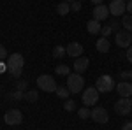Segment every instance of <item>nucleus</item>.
<instances>
[{
    "mask_svg": "<svg viewBox=\"0 0 132 130\" xmlns=\"http://www.w3.org/2000/svg\"><path fill=\"white\" fill-rule=\"evenodd\" d=\"M23 65H25V58L21 56L20 53H12L9 55V60H7V70L12 77H21V72H23Z\"/></svg>",
    "mask_w": 132,
    "mask_h": 130,
    "instance_id": "f257e3e1",
    "label": "nucleus"
},
{
    "mask_svg": "<svg viewBox=\"0 0 132 130\" xmlns=\"http://www.w3.org/2000/svg\"><path fill=\"white\" fill-rule=\"evenodd\" d=\"M85 86V79L81 77V74L74 72V74H69L67 76V88L71 93H79Z\"/></svg>",
    "mask_w": 132,
    "mask_h": 130,
    "instance_id": "f03ea898",
    "label": "nucleus"
},
{
    "mask_svg": "<svg viewBox=\"0 0 132 130\" xmlns=\"http://www.w3.org/2000/svg\"><path fill=\"white\" fill-rule=\"evenodd\" d=\"M114 79H113L111 76H108V74H104V76H101L99 79H97V83H95V88L99 90V93H108V91L114 90Z\"/></svg>",
    "mask_w": 132,
    "mask_h": 130,
    "instance_id": "7ed1b4c3",
    "label": "nucleus"
},
{
    "mask_svg": "<svg viewBox=\"0 0 132 130\" xmlns=\"http://www.w3.org/2000/svg\"><path fill=\"white\" fill-rule=\"evenodd\" d=\"M37 86L41 88L42 91H48V93H51V91H56V81L53 79L51 76H48V74H42V76H39L37 77Z\"/></svg>",
    "mask_w": 132,
    "mask_h": 130,
    "instance_id": "20e7f679",
    "label": "nucleus"
},
{
    "mask_svg": "<svg viewBox=\"0 0 132 130\" xmlns=\"http://www.w3.org/2000/svg\"><path fill=\"white\" fill-rule=\"evenodd\" d=\"M114 111H116V114L127 116V114L132 111V100L129 99V97H122L120 100H116V104H114Z\"/></svg>",
    "mask_w": 132,
    "mask_h": 130,
    "instance_id": "39448f33",
    "label": "nucleus"
},
{
    "mask_svg": "<svg viewBox=\"0 0 132 130\" xmlns=\"http://www.w3.org/2000/svg\"><path fill=\"white\" fill-rule=\"evenodd\" d=\"M4 121L7 123V125H20L21 121H23V114H21L20 109H9L5 114H4Z\"/></svg>",
    "mask_w": 132,
    "mask_h": 130,
    "instance_id": "423d86ee",
    "label": "nucleus"
},
{
    "mask_svg": "<svg viewBox=\"0 0 132 130\" xmlns=\"http://www.w3.org/2000/svg\"><path fill=\"white\" fill-rule=\"evenodd\" d=\"M114 42L118 48H129L132 44V33L127 30L123 32H116V37H114Z\"/></svg>",
    "mask_w": 132,
    "mask_h": 130,
    "instance_id": "0eeeda50",
    "label": "nucleus"
},
{
    "mask_svg": "<svg viewBox=\"0 0 132 130\" xmlns=\"http://www.w3.org/2000/svg\"><path fill=\"white\" fill-rule=\"evenodd\" d=\"M97 100H99V90L97 88L90 86L83 91V104L85 106H93V104H97Z\"/></svg>",
    "mask_w": 132,
    "mask_h": 130,
    "instance_id": "6e6552de",
    "label": "nucleus"
},
{
    "mask_svg": "<svg viewBox=\"0 0 132 130\" xmlns=\"http://www.w3.org/2000/svg\"><path fill=\"white\" fill-rule=\"evenodd\" d=\"M108 7H109V14H113V16L118 18V16H123V12L127 11V4H125L123 0H113Z\"/></svg>",
    "mask_w": 132,
    "mask_h": 130,
    "instance_id": "1a4fd4ad",
    "label": "nucleus"
},
{
    "mask_svg": "<svg viewBox=\"0 0 132 130\" xmlns=\"http://www.w3.org/2000/svg\"><path fill=\"white\" fill-rule=\"evenodd\" d=\"M90 118L93 121H97V123H108L109 114H108V111L104 109V107H95V109H92V116Z\"/></svg>",
    "mask_w": 132,
    "mask_h": 130,
    "instance_id": "9d476101",
    "label": "nucleus"
},
{
    "mask_svg": "<svg viewBox=\"0 0 132 130\" xmlns=\"http://www.w3.org/2000/svg\"><path fill=\"white\" fill-rule=\"evenodd\" d=\"M108 16H109V7H106V5H102V4H99V5L93 7V20L104 21Z\"/></svg>",
    "mask_w": 132,
    "mask_h": 130,
    "instance_id": "9b49d317",
    "label": "nucleus"
},
{
    "mask_svg": "<svg viewBox=\"0 0 132 130\" xmlns=\"http://www.w3.org/2000/svg\"><path fill=\"white\" fill-rule=\"evenodd\" d=\"M65 49H67V55H69V56H72V58H79V56L83 55V51H85L79 42H71Z\"/></svg>",
    "mask_w": 132,
    "mask_h": 130,
    "instance_id": "f8f14e48",
    "label": "nucleus"
},
{
    "mask_svg": "<svg viewBox=\"0 0 132 130\" xmlns=\"http://www.w3.org/2000/svg\"><path fill=\"white\" fill-rule=\"evenodd\" d=\"M114 88H116V91L120 93V97H132V83L122 81V83H118Z\"/></svg>",
    "mask_w": 132,
    "mask_h": 130,
    "instance_id": "ddd939ff",
    "label": "nucleus"
},
{
    "mask_svg": "<svg viewBox=\"0 0 132 130\" xmlns=\"http://www.w3.org/2000/svg\"><path fill=\"white\" fill-rule=\"evenodd\" d=\"M88 63H90V60H88V58H85V56L76 58V62H74V72H78V74L85 72V70L88 69Z\"/></svg>",
    "mask_w": 132,
    "mask_h": 130,
    "instance_id": "4468645a",
    "label": "nucleus"
},
{
    "mask_svg": "<svg viewBox=\"0 0 132 130\" xmlns=\"http://www.w3.org/2000/svg\"><path fill=\"white\" fill-rule=\"evenodd\" d=\"M101 23H99V21L97 20H90L88 21V23H86V30L90 32V33H93V35H95V33H101Z\"/></svg>",
    "mask_w": 132,
    "mask_h": 130,
    "instance_id": "2eb2a0df",
    "label": "nucleus"
},
{
    "mask_svg": "<svg viewBox=\"0 0 132 130\" xmlns=\"http://www.w3.org/2000/svg\"><path fill=\"white\" fill-rule=\"evenodd\" d=\"M97 51H101V53H108L109 48H111V44H109V40L106 39V37H101V39L97 40Z\"/></svg>",
    "mask_w": 132,
    "mask_h": 130,
    "instance_id": "dca6fc26",
    "label": "nucleus"
},
{
    "mask_svg": "<svg viewBox=\"0 0 132 130\" xmlns=\"http://www.w3.org/2000/svg\"><path fill=\"white\" fill-rule=\"evenodd\" d=\"M69 11H71V4H67V2H60V4L56 5V12H58L60 16H65Z\"/></svg>",
    "mask_w": 132,
    "mask_h": 130,
    "instance_id": "f3484780",
    "label": "nucleus"
},
{
    "mask_svg": "<svg viewBox=\"0 0 132 130\" xmlns=\"http://www.w3.org/2000/svg\"><path fill=\"white\" fill-rule=\"evenodd\" d=\"M65 55H67V49L63 46H55V49H53V56L55 58H63Z\"/></svg>",
    "mask_w": 132,
    "mask_h": 130,
    "instance_id": "a211bd4d",
    "label": "nucleus"
},
{
    "mask_svg": "<svg viewBox=\"0 0 132 130\" xmlns=\"http://www.w3.org/2000/svg\"><path fill=\"white\" fill-rule=\"evenodd\" d=\"M122 25L125 27V30H127V32H132V14H127V16H123Z\"/></svg>",
    "mask_w": 132,
    "mask_h": 130,
    "instance_id": "6ab92c4d",
    "label": "nucleus"
},
{
    "mask_svg": "<svg viewBox=\"0 0 132 130\" xmlns=\"http://www.w3.org/2000/svg\"><path fill=\"white\" fill-rule=\"evenodd\" d=\"M78 116H79L81 120H88V118L92 116V111L88 109V107H81V109L78 111Z\"/></svg>",
    "mask_w": 132,
    "mask_h": 130,
    "instance_id": "aec40b11",
    "label": "nucleus"
},
{
    "mask_svg": "<svg viewBox=\"0 0 132 130\" xmlns=\"http://www.w3.org/2000/svg\"><path fill=\"white\" fill-rule=\"evenodd\" d=\"M56 74H58V76H69L71 70H69L67 65H56Z\"/></svg>",
    "mask_w": 132,
    "mask_h": 130,
    "instance_id": "412c9836",
    "label": "nucleus"
},
{
    "mask_svg": "<svg viewBox=\"0 0 132 130\" xmlns=\"http://www.w3.org/2000/svg\"><path fill=\"white\" fill-rule=\"evenodd\" d=\"M69 93H71L69 88H63V86H58V88H56V95H58L60 99H67V97H69Z\"/></svg>",
    "mask_w": 132,
    "mask_h": 130,
    "instance_id": "4be33fe9",
    "label": "nucleus"
},
{
    "mask_svg": "<svg viewBox=\"0 0 132 130\" xmlns=\"http://www.w3.org/2000/svg\"><path fill=\"white\" fill-rule=\"evenodd\" d=\"M25 99L28 100V102H35V100L39 99V93L37 91H27L25 93Z\"/></svg>",
    "mask_w": 132,
    "mask_h": 130,
    "instance_id": "5701e85b",
    "label": "nucleus"
},
{
    "mask_svg": "<svg viewBox=\"0 0 132 130\" xmlns=\"http://www.w3.org/2000/svg\"><path fill=\"white\" fill-rule=\"evenodd\" d=\"M63 107H65V111H69V112H71V111H74V109H76V102L69 99L67 102H65V106H63Z\"/></svg>",
    "mask_w": 132,
    "mask_h": 130,
    "instance_id": "b1692460",
    "label": "nucleus"
},
{
    "mask_svg": "<svg viewBox=\"0 0 132 130\" xmlns=\"http://www.w3.org/2000/svg\"><path fill=\"white\" fill-rule=\"evenodd\" d=\"M111 32L113 30H111V27H109V25H104V27L101 28V35H102V37H108Z\"/></svg>",
    "mask_w": 132,
    "mask_h": 130,
    "instance_id": "393cba45",
    "label": "nucleus"
},
{
    "mask_svg": "<svg viewBox=\"0 0 132 130\" xmlns=\"http://www.w3.org/2000/svg\"><path fill=\"white\" fill-rule=\"evenodd\" d=\"M27 86H28V83H27V81H18V83H16V88H18L20 91L27 90Z\"/></svg>",
    "mask_w": 132,
    "mask_h": 130,
    "instance_id": "a878e982",
    "label": "nucleus"
},
{
    "mask_svg": "<svg viewBox=\"0 0 132 130\" xmlns=\"http://www.w3.org/2000/svg\"><path fill=\"white\" fill-rule=\"evenodd\" d=\"M79 9H81V2H79V0H76V2H72V4H71V11L78 12Z\"/></svg>",
    "mask_w": 132,
    "mask_h": 130,
    "instance_id": "bb28decb",
    "label": "nucleus"
},
{
    "mask_svg": "<svg viewBox=\"0 0 132 130\" xmlns=\"http://www.w3.org/2000/svg\"><path fill=\"white\" fill-rule=\"evenodd\" d=\"M11 99H14V100H18V99H25V93L18 90V91H14V93L11 95Z\"/></svg>",
    "mask_w": 132,
    "mask_h": 130,
    "instance_id": "cd10ccee",
    "label": "nucleus"
},
{
    "mask_svg": "<svg viewBox=\"0 0 132 130\" xmlns=\"http://www.w3.org/2000/svg\"><path fill=\"white\" fill-rule=\"evenodd\" d=\"M5 55H7V51H5V48H4V46L0 44V62L5 58Z\"/></svg>",
    "mask_w": 132,
    "mask_h": 130,
    "instance_id": "c85d7f7f",
    "label": "nucleus"
},
{
    "mask_svg": "<svg viewBox=\"0 0 132 130\" xmlns=\"http://www.w3.org/2000/svg\"><path fill=\"white\" fill-rule=\"evenodd\" d=\"M125 56H127V60H129V62H132V46L127 48V55H125Z\"/></svg>",
    "mask_w": 132,
    "mask_h": 130,
    "instance_id": "c756f323",
    "label": "nucleus"
},
{
    "mask_svg": "<svg viewBox=\"0 0 132 130\" xmlns=\"http://www.w3.org/2000/svg\"><path fill=\"white\" fill-rule=\"evenodd\" d=\"M109 27H111L113 32H118V21H111V23H109Z\"/></svg>",
    "mask_w": 132,
    "mask_h": 130,
    "instance_id": "7c9ffc66",
    "label": "nucleus"
},
{
    "mask_svg": "<svg viewBox=\"0 0 132 130\" xmlns=\"http://www.w3.org/2000/svg\"><path fill=\"white\" fill-rule=\"evenodd\" d=\"M122 130H132V121H127V123H123Z\"/></svg>",
    "mask_w": 132,
    "mask_h": 130,
    "instance_id": "2f4dec72",
    "label": "nucleus"
},
{
    "mask_svg": "<svg viewBox=\"0 0 132 130\" xmlns=\"http://www.w3.org/2000/svg\"><path fill=\"white\" fill-rule=\"evenodd\" d=\"M127 11L132 14V0H129V2H127Z\"/></svg>",
    "mask_w": 132,
    "mask_h": 130,
    "instance_id": "473e14b6",
    "label": "nucleus"
},
{
    "mask_svg": "<svg viewBox=\"0 0 132 130\" xmlns=\"http://www.w3.org/2000/svg\"><path fill=\"white\" fill-rule=\"evenodd\" d=\"M4 70H5V63H2V62H0V72H4Z\"/></svg>",
    "mask_w": 132,
    "mask_h": 130,
    "instance_id": "72a5a7b5",
    "label": "nucleus"
},
{
    "mask_svg": "<svg viewBox=\"0 0 132 130\" xmlns=\"http://www.w3.org/2000/svg\"><path fill=\"white\" fill-rule=\"evenodd\" d=\"M92 2H93V4H95V5H99V4H102V2H104V0H92Z\"/></svg>",
    "mask_w": 132,
    "mask_h": 130,
    "instance_id": "f704fd0d",
    "label": "nucleus"
},
{
    "mask_svg": "<svg viewBox=\"0 0 132 130\" xmlns=\"http://www.w3.org/2000/svg\"><path fill=\"white\" fill-rule=\"evenodd\" d=\"M63 2H67V4H72V2H76V0H63Z\"/></svg>",
    "mask_w": 132,
    "mask_h": 130,
    "instance_id": "c9c22d12",
    "label": "nucleus"
},
{
    "mask_svg": "<svg viewBox=\"0 0 132 130\" xmlns=\"http://www.w3.org/2000/svg\"><path fill=\"white\" fill-rule=\"evenodd\" d=\"M129 77H130V79H132V70H130V72H129Z\"/></svg>",
    "mask_w": 132,
    "mask_h": 130,
    "instance_id": "e433bc0d",
    "label": "nucleus"
},
{
    "mask_svg": "<svg viewBox=\"0 0 132 130\" xmlns=\"http://www.w3.org/2000/svg\"><path fill=\"white\" fill-rule=\"evenodd\" d=\"M123 2H129V0H123Z\"/></svg>",
    "mask_w": 132,
    "mask_h": 130,
    "instance_id": "4c0bfd02",
    "label": "nucleus"
},
{
    "mask_svg": "<svg viewBox=\"0 0 132 130\" xmlns=\"http://www.w3.org/2000/svg\"><path fill=\"white\" fill-rule=\"evenodd\" d=\"M130 100H132V99H130Z\"/></svg>",
    "mask_w": 132,
    "mask_h": 130,
    "instance_id": "58836bf2",
    "label": "nucleus"
}]
</instances>
